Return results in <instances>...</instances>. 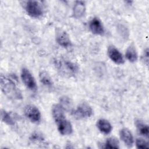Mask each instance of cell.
I'll return each mask as SVG.
<instances>
[{
  "mask_svg": "<svg viewBox=\"0 0 149 149\" xmlns=\"http://www.w3.org/2000/svg\"><path fill=\"white\" fill-rule=\"evenodd\" d=\"M97 126L100 132L105 134L109 133L112 130V125L106 119H99L97 123Z\"/></svg>",
  "mask_w": 149,
  "mask_h": 149,
  "instance_id": "14",
  "label": "cell"
},
{
  "mask_svg": "<svg viewBox=\"0 0 149 149\" xmlns=\"http://www.w3.org/2000/svg\"><path fill=\"white\" fill-rule=\"evenodd\" d=\"M21 79L24 85L30 90L36 91L37 84L35 79L27 68H23L21 72Z\"/></svg>",
  "mask_w": 149,
  "mask_h": 149,
  "instance_id": "4",
  "label": "cell"
},
{
  "mask_svg": "<svg viewBox=\"0 0 149 149\" xmlns=\"http://www.w3.org/2000/svg\"><path fill=\"white\" fill-rule=\"evenodd\" d=\"M136 145L137 148H148V142L141 138L137 139L136 140Z\"/></svg>",
  "mask_w": 149,
  "mask_h": 149,
  "instance_id": "21",
  "label": "cell"
},
{
  "mask_svg": "<svg viewBox=\"0 0 149 149\" xmlns=\"http://www.w3.org/2000/svg\"><path fill=\"white\" fill-rule=\"evenodd\" d=\"M60 105L66 110H70L72 108V102L70 98L67 96H63L60 98Z\"/></svg>",
  "mask_w": 149,
  "mask_h": 149,
  "instance_id": "20",
  "label": "cell"
},
{
  "mask_svg": "<svg viewBox=\"0 0 149 149\" xmlns=\"http://www.w3.org/2000/svg\"><path fill=\"white\" fill-rule=\"evenodd\" d=\"M1 87L2 92L8 97L13 100H21L23 98L22 93L15 83L10 79L1 76Z\"/></svg>",
  "mask_w": 149,
  "mask_h": 149,
  "instance_id": "1",
  "label": "cell"
},
{
  "mask_svg": "<svg viewBox=\"0 0 149 149\" xmlns=\"http://www.w3.org/2000/svg\"><path fill=\"white\" fill-rule=\"evenodd\" d=\"M58 130L62 135H69L73 132V128L71 123L66 118L57 122Z\"/></svg>",
  "mask_w": 149,
  "mask_h": 149,
  "instance_id": "8",
  "label": "cell"
},
{
  "mask_svg": "<svg viewBox=\"0 0 149 149\" xmlns=\"http://www.w3.org/2000/svg\"><path fill=\"white\" fill-rule=\"evenodd\" d=\"M1 119L3 122L8 125L12 126L15 125V120L13 119V116L10 113L7 112L5 111L2 110L1 111Z\"/></svg>",
  "mask_w": 149,
  "mask_h": 149,
  "instance_id": "18",
  "label": "cell"
},
{
  "mask_svg": "<svg viewBox=\"0 0 149 149\" xmlns=\"http://www.w3.org/2000/svg\"><path fill=\"white\" fill-rule=\"evenodd\" d=\"M24 114L32 122L38 123L41 120V113L39 109L33 105H27L24 109Z\"/></svg>",
  "mask_w": 149,
  "mask_h": 149,
  "instance_id": "5",
  "label": "cell"
},
{
  "mask_svg": "<svg viewBox=\"0 0 149 149\" xmlns=\"http://www.w3.org/2000/svg\"><path fill=\"white\" fill-rule=\"evenodd\" d=\"M126 57L130 62H134L137 59V54L134 46L132 44L130 45L126 52Z\"/></svg>",
  "mask_w": 149,
  "mask_h": 149,
  "instance_id": "16",
  "label": "cell"
},
{
  "mask_svg": "<svg viewBox=\"0 0 149 149\" xmlns=\"http://www.w3.org/2000/svg\"><path fill=\"white\" fill-rule=\"evenodd\" d=\"M55 37L56 42L62 47L68 48L72 45V42L68 34L62 29H56Z\"/></svg>",
  "mask_w": 149,
  "mask_h": 149,
  "instance_id": "7",
  "label": "cell"
},
{
  "mask_svg": "<svg viewBox=\"0 0 149 149\" xmlns=\"http://www.w3.org/2000/svg\"><path fill=\"white\" fill-rule=\"evenodd\" d=\"M52 114L56 123L65 118L64 109L60 104H55L53 106L52 109Z\"/></svg>",
  "mask_w": 149,
  "mask_h": 149,
  "instance_id": "13",
  "label": "cell"
},
{
  "mask_svg": "<svg viewBox=\"0 0 149 149\" xmlns=\"http://www.w3.org/2000/svg\"><path fill=\"white\" fill-rule=\"evenodd\" d=\"M40 80L41 82L46 87H51L53 85V83L51 80V77L45 72H41L40 73Z\"/></svg>",
  "mask_w": 149,
  "mask_h": 149,
  "instance_id": "17",
  "label": "cell"
},
{
  "mask_svg": "<svg viewBox=\"0 0 149 149\" xmlns=\"http://www.w3.org/2000/svg\"><path fill=\"white\" fill-rule=\"evenodd\" d=\"M120 137L123 143L128 147H130L133 144V137L131 132L127 128H123L119 132Z\"/></svg>",
  "mask_w": 149,
  "mask_h": 149,
  "instance_id": "11",
  "label": "cell"
},
{
  "mask_svg": "<svg viewBox=\"0 0 149 149\" xmlns=\"http://www.w3.org/2000/svg\"><path fill=\"white\" fill-rule=\"evenodd\" d=\"M108 55L109 58L117 64H123L124 59L122 54L114 46L111 45L108 48Z\"/></svg>",
  "mask_w": 149,
  "mask_h": 149,
  "instance_id": "9",
  "label": "cell"
},
{
  "mask_svg": "<svg viewBox=\"0 0 149 149\" xmlns=\"http://www.w3.org/2000/svg\"><path fill=\"white\" fill-rule=\"evenodd\" d=\"M86 6L83 1H76L73 9V16L76 19L81 17L85 13Z\"/></svg>",
  "mask_w": 149,
  "mask_h": 149,
  "instance_id": "12",
  "label": "cell"
},
{
  "mask_svg": "<svg viewBox=\"0 0 149 149\" xmlns=\"http://www.w3.org/2000/svg\"><path fill=\"white\" fill-rule=\"evenodd\" d=\"M30 139L31 141H34V142L35 141L36 142H37V141H42L44 140V137L38 132L33 133L31 135V137H30Z\"/></svg>",
  "mask_w": 149,
  "mask_h": 149,
  "instance_id": "22",
  "label": "cell"
},
{
  "mask_svg": "<svg viewBox=\"0 0 149 149\" xmlns=\"http://www.w3.org/2000/svg\"><path fill=\"white\" fill-rule=\"evenodd\" d=\"M103 147L105 148H119V141L118 139L115 137H109L107 139L104 144V147Z\"/></svg>",
  "mask_w": 149,
  "mask_h": 149,
  "instance_id": "19",
  "label": "cell"
},
{
  "mask_svg": "<svg viewBox=\"0 0 149 149\" xmlns=\"http://www.w3.org/2000/svg\"><path fill=\"white\" fill-rule=\"evenodd\" d=\"M135 125L139 134L148 138L149 134L148 125L140 119H137L136 120Z\"/></svg>",
  "mask_w": 149,
  "mask_h": 149,
  "instance_id": "15",
  "label": "cell"
},
{
  "mask_svg": "<svg viewBox=\"0 0 149 149\" xmlns=\"http://www.w3.org/2000/svg\"><path fill=\"white\" fill-rule=\"evenodd\" d=\"M89 28L91 31L94 34L102 35L104 33V27L101 20L97 17H94L90 20Z\"/></svg>",
  "mask_w": 149,
  "mask_h": 149,
  "instance_id": "10",
  "label": "cell"
},
{
  "mask_svg": "<svg viewBox=\"0 0 149 149\" xmlns=\"http://www.w3.org/2000/svg\"><path fill=\"white\" fill-rule=\"evenodd\" d=\"M142 59L144 63H146L147 65H148V49L147 48L143 52V54L142 55Z\"/></svg>",
  "mask_w": 149,
  "mask_h": 149,
  "instance_id": "23",
  "label": "cell"
},
{
  "mask_svg": "<svg viewBox=\"0 0 149 149\" xmlns=\"http://www.w3.org/2000/svg\"><path fill=\"white\" fill-rule=\"evenodd\" d=\"M56 66L62 72L68 75L74 74L78 70L77 65L69 61H56Z\"/></svg>",
  "mask_w": 149,
  "mask_h": 149,
  "instance_id": "3",
  "label": "cell"
},
{
  "mask_svg": "<svg viewBox=\"0 0 149 149\" xmlns=\"http://www.w3.org/2000/svg\"><path fill=\"white\" fill-rule=\"evenodd\" d=\"M25 9L28 15L33 17H38L43 14V9L41 4L36 1H27Z\"/></svg>",
  "mask_w": 149,
  "mask_h": 149,
  "instance_id": "2",
  "label": "cell"
},
{
  "mask_svg": "<svg viewBox=\"0 0 149 149\" xmlns=\"http://www.w3.org/2000/svg\"><path fill=\"white\" fill-rule=\"evenodd\" d=\"M73 113L78 118H86L93 115V109L88 104L83 102L77 106Z\"/></svg>",
  "mask_w": 149,
  "mask_h": 149,
  "instance_id": "6",
  "label": "cell"
}]
</instances>
